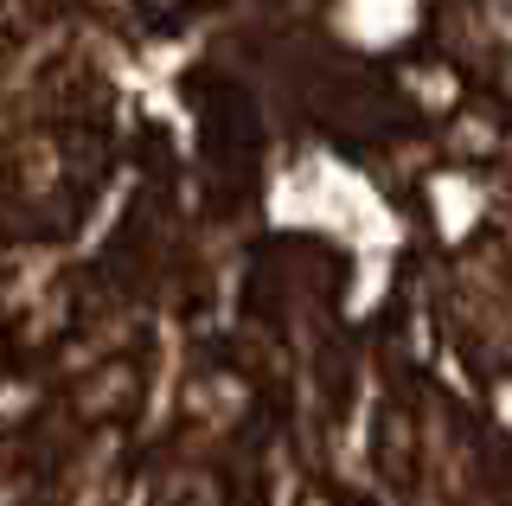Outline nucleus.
<instances>
[{"mask_svg": "<svg viewBox=\"0 0 512 506\" xmlns=\"http://www.w3.org/2000/svg\"><path fill=\"white\" fill-rule=\"evenodd\" d=\"M0 346L250 391L244 430L320 359L506 391L512 0H0Z\"/></svg>", "mask_w": 512, "mask_h": 506, "instance_id": "nucleus-1", "label": "nucleus"}]
</instances>
